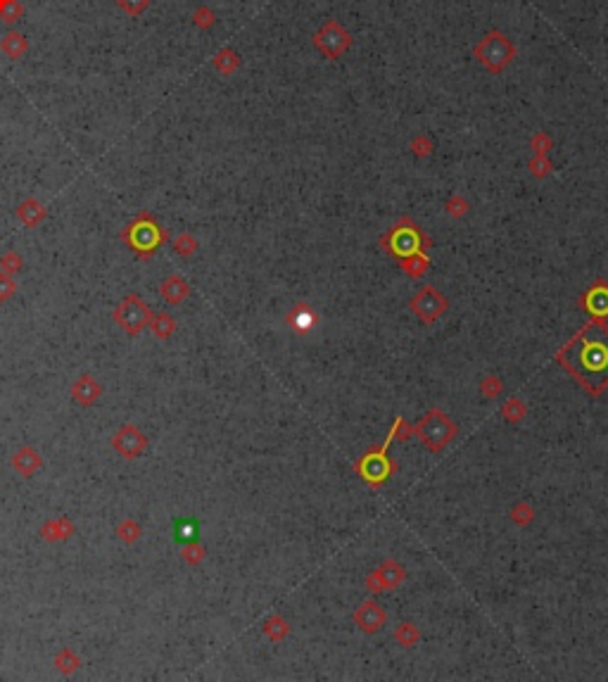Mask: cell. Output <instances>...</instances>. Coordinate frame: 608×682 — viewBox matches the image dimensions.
<instances>
[{
    "instance_id": "cell-11",
    "label": "cell",
    "mask_w": 608,
    "mask_h": 682,
    "mask_svg": "<svg viewBox=\"0 0 608 682\" xmlns=\"http://www.w3.org/2000/svg\"><path fill=\"white\" fill-rule=\"evenodd\" d=\"M45 207L41 204L36 197H29V200H24L20 207H17V219L22 221L24 226H29V228H34V226H38L41 221L45 219Z\"/></svg>"
},
{
    "instance_id": "cell-9",
    "label": "cell",
    "mask_w": 608,
    "mask_h": 682,
    "mask_svg": "<svg viewBox=\"0 0 608 682\" xmlns=\"http://www.w3.org/2000/svg\"><path fill=\"white\" fill-rule=\"evenodd\" d=\"M0 50L5 53L10 60H22L29 53V39L22 32H8L0 39Z\"/></svg>"
},
{
    "instance_id": "cell-10",
    "label": "cell",
    "mask_w": 608,
    "mask_h": 682,
    "mask_svg": "<svg viewBox=\"0 0 608 682\" xmlns=\"http://www.w3.org/2000/svg\"><path fill=\"white\" fill-rule=\"evenodd\" d=\"M12 466H15V471L20 475L29 478V475H34L36 471L41 468V454L31 447H22L15 457H12Z\"/></svg>"
},
{
    "instance_id": "cell-23",
    "label": "cell",
    "mask_w": 608,
    "mask_h": 682,
    "mask_svg": "<svg viewBox=\"0 0 608 682\" xmlns=\"http://www.w3.org/2000/svg\"><path fill=\"white\" fill-rule=\"evenodd\" d=\"M174 530H176V540H181V542H192V540H195L197 526L192 521H178Z\"/></svg>"
},
{
    "instance_id": "cell-28",
    "label": "cell",
    "mask_w": 608,
    "mask_h": 682,
    "mask_svg": "<svg viewBox=\"0 0 608 682\" xmlns=\"http://www.w3.org/2000/svg\"><path fill=\"white\" fill-rule=\"evenodd\" d=\"M183 557H185V561H192V564H195L197 559H202V549L195 547V545H190V547H185Z\"/></svg>"
},
{
    "instance_id": "cell-15",
    "label": "cell",
    "mask_w": 608,
    "mask_h": 682,
    "mask_svg": "<svg viewBox=\"0 0 608 682\" xmlns=\"http://www.w3.org/2000/svg\"><path fill=\"white\" fill-rule=\"evenodd\" d=\"M587 307L592 309L594 314H606L608 312V288L604 286H597L592 293L587 295Z\"/></svg>"
},
{
    "instance_id": "cell-22",
    "label": "cell",
    "mask_w": 608,
    "mask_h": 682,
    "mask_svg": "<svg viewBox=\"0 0 608 682\" xmlns=\"http://www.w3.org/2000/svg\"><path fill=\"white\" fill-rule=\"evenodd\" d=\"M117 537L122 542H134V540L141 537V526L134 523V521H124L122 526L117 528Z\"/></svg>"
},
{
    "instance_id": "cell-6",
    "label": "cell",
    "mask_w": 608,
    "mask_h": 682,
    "mask_svg": "<svg viewBox=\"0 0 608 682\" xmlns=\"http://www.w3.org/2000/svg\"><path fill=\"white\" fill-rule=\"evenodd\" d=\"M146 445H148L146 436H143L136 426H124L122 431L112 438V447L126 459H136L138 454H143Z\"/></svg>"
},
{
    "instance_id": "cell-18",
    "label": "cell",
    "mask_w": 608,
    "mask_h": 682,
    "mask_svg": "<svg viewBox=\"0 0 608 682\" xmlns=\"http://www.w3.org/2000/svg\"><path fill=\"white\" fill-rule=\"evenodd\" d=\"M114 3H117V8L122 10L124 15L141 17L143 12L150 8V3H153V0H114Z\"/></svg>"
},
{
    "instance_id": "cell-13",
    "label": "cell",
    "mask_w": 608,
    "mask_h": 682,
    "mask_svg": "<svg viewBox=\"0 0 608 682\" xmlns=\"http://www.w3.org/2000/svg\"><path fill=\"white\" fill-rule=\"evenodd\" d=\"M74 533V526L67 521V518H55V521L45 523L43 530H41V535L45 537L48 542H59V540H67Z\"/></svg>"
},
{
    "instance_id": "cell-26",
    "label": "cell",
    "mask_w": 608,
    "mask_h": 682,
    "mask_svg": "<svg viewBox=\"0 0 608 682\" xmlns=\"http://www.w3.org/2000/svg\"><path fill=\"white\" fill-rule=\"evenodd\" d=\"M532 148L537 150V155H544L546 150L551 148V138L546 136V134H537L532 138Z\"/></svg>"
},
{
    "instance_id": "cell-2",
    "label": "cell",
    "mask_w": 608,
    "mask_h": 682,
    "mask_svg": "<svg viewBox=\"0 0 608 682\" xmlns=\"http://www.w3.org/2000/svg\"><path fill=\"white\" fill-rule=\"evenodd\" d=\"M124 240L129 243V247L134 252H138L141 257H148L157 250L160 243H164L167 233L162 231L160 224L150 214H141L134 224L124 231Z\"/></svg>"
},
{
    "instance_id": "cell-14",
    "label": "cell",
    "mask_w": 608,
    "mask_h": 682,
    "mask_svg": "<svg viewBox=\"0 0 608 682\" xmlns=\"http://www.w3.org/2000/svg\"><path fill=\"white\" fill-rule=\"evenodd\" d=\"M24 17V5L20 0H0V20L5 24H17Z\"/></svg>"
},
{
    "instance_id": "cell-7",
    "label": "cell",
    "mask_w": 608,
    "mask_h": 682,
    "mask_svg": "<svg viewBox=\"0 0 608 682\" xmlns=\"http://www.w3.org/2000/svg\"><path fill=\"white\" fill-rule=\"evenodd\" d=\"M100 395H102L100 383L90 376H81L74 383V388H71V397H74V402H79L81 407H90L93 402H98Z\"/></svg>"
},
{
    "instance_id": "cell-12",
    "label": "cell",
    "mask_w": 608,
    "mask_h": 682,
    "mask_svg": "<svg viewBox=\"0 0 608 682\" xmlns=\"http://www.w3.org/2000/svg\"><path fill=\"white\" fill-rule=\"evenodd\" d=\"M188 293H190L188 283L181 279V276H171V279H167L162 283V298H164L169 305L183 302V300L188 298Z\"/></svg>"
},
{
    "instance_id": "cell-24",
    "label": "cell",
    "mask_w": 608,
    "mask_h": 682,
    "mask_svg": "<svg viewBox=\"0 0 608 682\" xmlns=\"http://www.w3.org/2000/svg\"><path fill=\"white\" fill-rule=\"evenodd\" d=\"M15 291H17L15 281H12L8 274H3V271H0V302H5L8 298H12Z\"/></svg>"
},
{
    "instance_id": "cell-29",
    "label": "cell",
    "mask_w": 608,
    "mask_h": 682,
    "mask_svg": "<svg viewBox=\"0 0 608 682\" xmlns=\"http://www.w3.org/2000/svg\"><path fill=\"white\" fill-rule=\"evenodd\" d=\"M466 207H468V204H463V202L459 200V197H454V200L449 202V212H451V214H456V216L463 214V209H466Z\"/></svg>"
},
{
    "instance_id": "cell-27",
    "label": "cell",
    "mask_w": 608,
    "mask_h": 682,
    "mask_svg": "<svg viewBox=\"0 0 608 682\" xmlns=\"http://www.w3.org/2000/svg\"><path fill=\"white\" fill-rule=\"evenodd\" d=\"M530 167H532V172L537 174V176H544V174L551 169V165H549V162H546V157H544V155H537V157H535L532 165H530Z\"/></svg>"
},
{
    "instance_id": "cell-8",
    "label": "cell",
    "mask_w": 608,
    "mask_h": 682,
    "mask_svg": "<svg viewBox=\"0 0 608 682\" xmlns=\"http://www.w3.org/2000/svg\"><path fill=\"white\" fill-rule=\"evenodd\" d=\"M240 64H243L240 53L233 50V48H228V46L221 48V50L212 57V67L219 71L221 76H233L240 69Z\"/></svg>"
},
{
    "instance_id": "cell-21",
    "label": "cell",
    "mask_w": 608,
    "mask_h": 682,
    "mask_svg": "<svg viewBox=\"0 0 608 682\" xmlns=\"http://www.w3.org/2000/svg\"><path fill=\"white\" fill-rule=\"evenodd\" d=\"M22 269V257L20 255H17V252H5V255L3 257H0V271H3V274H15V271H20Z\"/></svg>"
},
{
    "instance_id": "cell-16",
    "label": "cell",
    "mask_w": 608,
    "mask_h": 682,
    "mask_svg": "<svg viewBox=\"0 0 608 682\" xmlns=\"http://www.w3.org/2000/svg\"><path fill=\"white\" fill-rule=\"evenodd\" d=\"M190 22L195 24L197 29H202V32H209V29L216 24V15L209 5H200V8H195V12H192Z\"/></svg>"
},
{
    "instance_id": "cell-19",
    "label": "cell",
    "mask_w": 608,
    "mask_h": 682,
    "mask_svg": "<svg viewBox=\"0 0 608 682\" xmlns=\"http://www.w3.org/2000/svg\"><path fill=\"white\" fill-rule=\"evenodd\" d=\"M55 666L62 673H71V671H76V668H79V656H76L71 649H62L55 656Z\"/></svg>"
},
{
    "instance_id": "cell-5",
    "label": "cell",
    "mask_w": 608,
    "mask_h": 682,
    "mask_svg": "<svg viewBox=\"0 0 608 682\" xmlns=\"http://www.w3.org/2000/svg\"><path fill=\"white\" fill-rule=\"evenodd\" d=\"M385 243H388L390 252H395V255L400 257H416L420 255V245H423V233L418 231V226L413 224V221H400L393 231L388 233V238H385Z\"/></svg>"
},
{
    "instance_id": "cell-20",
    "label": "cell",
    "mask_w": 608,
    "mask_h": 682,
    "mask_svg": "<svg viewBox=\"0 0 608 682\" xmlns=\"http://www.w3.org/2000/svg\"><path fill=\"white\" fill-rule=\"evenodd\" d=\"M195 250H197V240L192 238L190 233H181L178 238L174 240V252L181 257H190Z\"/></svg>"
},
{
    "instance_id": "cell-3",
    "label": "cell",
    "mask_w": 608,
    "mask_h": 682,
    "mask_svg": "<svg viewBox=\"0 0 608 682\" xmlns=\"http://www.w3.org/2000/svg\"><path fill=\"white\" fill-rule=\"evenodd\" d=\"M354 39L338 20H326L323 27L311 36V46L326 60H338L352 48Z\"/></svg>"
},
{
    "instance_id": "cell-1",
    "label": "cell",
    "mask_w": 608,
    "mask_h": 682,
    "mask_svg": "<svg viewBox=\"0 0 608 682\" xmlns=\"http://www.w3.org/2000/svg\"><path fill=\"white\" fill-rule=\"evenodd\" d=\"M473 57L485 71L497 76V74H504L514 64V60L518 57V50H516L514 41L507 34L499 32V29H490L478 41V46L473 48Z\"/></svg>"
},
{
    "instance_id": "cell-25",
    "label": "cell",
    "mask_w": 608,
    "mask_h": 682,
    "mask_svg": "<svg viewBox=\"0 0 608 682\" xmlns=\"http://www.w3.org/2000/svg\"><path fill=\"white\" fill-rule=\"evenodd\" d=\"M411 150L416 153L418 157H425V155H430V150H432V143L428 141V136H416L411 141Z\"/></svg>"
},
{
    "instance_id": "cell-4",
    "label": "cell",
    "mask_w": 608,
    "mask_h": 682,
    "mask_svg": "<svg viewBox=\"0 0 608 682\" xmlns=\"http://www.w3.org/2000/svg\"><path fill=\"white\" fill-rule=\"evenodd\" d=\"M150 319H153V312H150V307L138 295L124 298L117 309H114V321L122 326L126 333H141L150 323Z\"/></svg>"
},
{
    "instance_id": "cell-17",
    "label": "cell",
    "mask_w": 608,
    "mask_h": 682,
    "mask_svg": "<svg viewBox=\"0 0 608 682\" xmlns=\"http://www.w3.org/2000/svg\"><path fill=\"white\" fill-rule=\"evenodd\" d=\"M150 326H153V333L157 337H162V340H164V337H169L174 333V328H176V326H174V319L167 316V314H157V316H153V319H150Z\"/></svg>"
}]
</instances>
